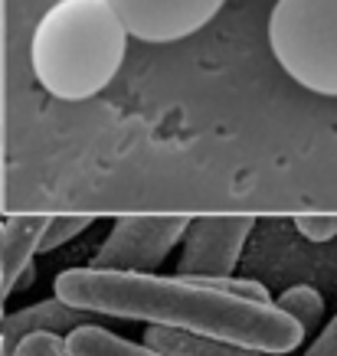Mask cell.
Wrapping results in <instances>:
<instances>
[{
    "instance_id": "6da1fadb",
    "label": "cell",
    "mask_w": 337,
    "mask_h": 356,
    "mask_svg": "<svg viewBox=\"0 0 337 356\" xmlns=\"http://www.w3.org/2000/svg\"><path fill=\"white\" fill-rule=\"evenodd\" d=\"M53 291L69 307L95 317H125L174 327L184 334L236 343L262 353H292L301 346L305 330L275 301H246L200 278H164L154 271L118 268H69L59 271Z\"/></svg>"
},
{
    "instance_id": "7a4b0ae2",
    "label": "cell",
    "mask_w": 337,
    "mask_h": 356,
    "mask_svg": "<svg viewBox=\"0 0 337 356\" xmlns=\"http://www.w3.org/2000/svg\"><path fill=\"white\" fill-rule=\"evenodd\" d=\"M128 40L109 0H56L33 30V76L53 98L86 102L118 76Z\"/></svg>"
},
{
    "instance_id": "3957f363",
    "label": "cell",
    "mask_w": 337,
    "mask_h": 356,
    "mask_svg": "<svg viewBox=\"0 0 337 356\" xmlns=\"http://www.w3.org/2000/svg\"><path fill=\"white\" fill-rule=\"evenodd\" d=\"M269 46L301 88L337 98V0H275Z\"/></svg>"
},
{
    "instance_id": "277c9868",
    "label": "cell",
    "mask_w": 337,
    "mask_h": 356,
    "mask_svg": "<svg viewBox=\"0 0 337 356\" xmlns=\"http://www.w3.org/2000/svg\"><path fill=\"white\" fill-rule=\"evenodd\" d=\"M187 216H125L98 245L92 265L118 271H157L187 232Z\"/></svg>"
},
{
    "instance_id": "5b68a950",
    "label": "cell",
    "mask_w": 337,
    "mask_h": 356,
    "mask_svg": "<svg viewBox=\"0 0 337 356\" xmlns=\"http://www.w3.org/2000/svg\"><path fill=\"white\" fill-rule=\"evenodd\" d=\"M256 232L252 216H203L190 219L184 232V252L177 275L184 278H223L240 265L242 245Z\"/></svg>"
},
{
    "instance_id": "8992f818",
    "label": "cell",
    "mask_w": 337,
    "mask_h": 356,
    "mask_svg": "<svg viewBox=\"0 0 337 356\" xmlns=\"http://www.w3.org/2000/svg\"><path fill=\"white\" fill-rule=\"evenodd\" d=\"M128 33L141 43H177L203 30L226 0H109Z\"/></svg>"
},
{
    "instance_id": "52a82bcc",
    "label": "cell",
    "mask_w": 337,
    "mask_h": 356,
    "mask_svg": "<svg viewBox=\"0 0 337 356\" xmlns=\"http://www.w3.org/2000/svg\"><path fill=\"white\" fill-rule=\"evenodd\" d=\"M88 321H95V314L69 307L65 301L53 298V301H43V304H36V307H26V311L7 317V346H10V353H13V346L20 343V337L33 334V330L63 334V330H72V327L88 324Z\"/></svg>"
},
{
    "instance_id": "ba28073f",
    "label": "cell",
    "mask_w": 337,
    "mask_h": 356,
    "mask_svg": "<svg viewBox=\"0 0 337 356\" xmlns=\"http://www.w3.org/2000/svg\"><path fill=\"white\" fill-rule=\"evenodd\" d=\"M63 343L69 356H167L148 343H131L125 337L111 334L105 327H98V321H88V324L65 330Z\"/></svg>"
},
{
    "instance_id": "9c48e42d",
    "label": "cell",
    "mask_w": 337,
    "mask_h": 356,
    "mask_svg": "<svg viewBox=\"0 0 337 356\" xmlns=\"http://www.w3.org/2000/svg\"><path fill=\"white\" fill-rule=\"evenodd\" d=\"M144 343L161 350L167 356H272L262 353V350H249V346H236V343H219V340H207V337H194L174 327H161L151 324L144 330Z\"/></svg>"
},
{
    "instance_id": "30bf717a",
    "label": "cell",
    "mask_w": 337,
    "mask_h": 356,
    "mask_svg": "<svg viewBox=\"0 0 337 356\" xmlns=\"http://www.w3.org/2000/svg\"><path fill=\"white\" fill-rule=\"evenodd\" d=\"M46 226H49L46 216H23L7 222V252H3L0 271H3V278L10 284V291L17 278L33 265V255L40 252V238H43Z\"/></svg>"
},
{
    "instance_id": "8fae6325",
    "label": "cell",
    "mask_w": 337,
    "mask_h": 356,
    "mask_svg": "<svg viewBox=\"0 0 337 356\" xmlns=\"http://www.w3.org/2000/svg\"><path fill=\"white\" fill-rule=\"evenodd\" d=\"M288 317H295L305 334H311L321 321H324V298L321 291L308 288V284H295L288 291H282V298H272Z\"/></svg>"
},
{
    "instance_id": "7c38bea8",
    "label": "cell",
    "mask_w": 337,
    "mask_h": 356,
    "mask_svg": "<svg viewBox=\"0 0 337 356\" xmlns=\"http://www.w3.org/2000/svg\"><path fill=\"white\" fill-rule=\"evenodd\" d=\"M92 226V216H56L49 219L43 238H40V252H53V248L65 245L69 238L82 236L86 229Z\"/></svg>"
},
{
    "instance_id": "4fadbf2b",
    "label": "cell",
    "mask_w": 337,
    "mask_h": 356,
    "mask_svg": "<svg viewBox=\"0 0 337 356\" xmlns=\"http://www.w3.org/2000/svg\"><path fill=\"white\" fill-rule=\"evenodd\" d=\"M10 356H69L65 353L63 337L53 330H33V334L20 337V343L13 346Z\"/></svg>"
},
{
    "instance_id": "5bb4252c",
    "label": "cell",
    "mask_w": 337,
    "mask_h": 356,
    "mask_svg": "<svg viewBox=\"0 0 337 356\" xmlns=\"http://www.w3.org/2000/svg\"><path fill=\"white\" fill-rule=\"evenodd\" d=\"M200 281H207V284H213V288H219V291H226V294L246 298V301H272L269 288L259 284V281H252V278H233V275H223V278H200Z\"/></svg>"
},
{
    "instance_id": "9a60e30c",
    "label": "cell",
    "mask_w": 337,
    "mask_h": 356,
    "mask_svg": "<svg viewBox=\"0 0 337 356\" xmlns=\"http://www.w3.org/2000/svg\"><path fill=\"white\" fill-rule=\"evenodd\" d=\"M295 229L308 242H331L337 236V216H295Z\"/></svg>"
},
{
    "instance_id": "2e32d148",
    "label": "cell",
    "mask_w": 337,
    "mask_h": 356,
    "mask_svg": "<svg viewBox=\"0 0 337 356\" xmlns=\"http://www.w3.org/2000/svg\"><path fill=\"white\" fill-rule=\"evenodd\" d=\"M301 356H337V317L331 324H324V330L315 337V343L308 346Z\"/></svg>"
},
{
    "instance_id": "e0dca14e",
    "label": "cell",
    "mask_w": 337,
    "mask_h": 356,
    "mask_svg": "<svg viewBox=\"0 0 337 356\" xmlns=\"http://www.w3.org/2000/svg\"><path fill=\"white\" fill-rule=\"evenodd\" d=\"M7 298H10V284H7L3 271H0V314H3V307H7Z\"/></svg>"
},
{
    "instance_id": "ac0fdd59",
    "label": "cell",
    "mask_w": 337,
    "mask_h": 356,
    "mask_svg": "<svg viewBox=\"0 0 337 356\" xmlns=\"http://www.w3.org/2000/svg\"><path fill=\"white\" fill-rule=\"evenodd\" d=\"M3 252H7V222H0V261H3Z\"/></svg>"
},
{
    "instance_id": "d6986e66",
    "label": "cell",
    "mask_w": 337,
    "mask_h": 356,
    "mask_svg": "<svg viewBox=\"0 0 337 356\" xmlns=\"http://www.w3.org/2000/svg\"><path fill=\"white\" fill-rule=\"evenodd\" d=\"M0 356H10V346H7V337L0 334Z\"/></svg>"
}]
</instances>
